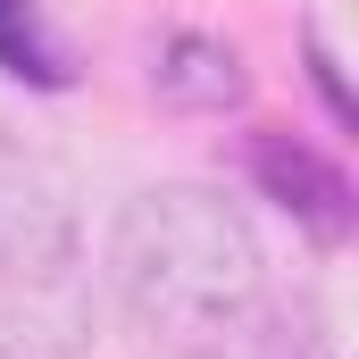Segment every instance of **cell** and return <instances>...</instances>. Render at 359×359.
Returning a JSON list of instances; mask_svg holds the SVG:
<instances>
[{
  "label": "cell",
  "instance_id": "1",
  "mask_svg": "<svg viewBox=\"0 0 359 359\" xmlns=\"http://www.w3.org/2000/svg\"><path fill=\"white\" fill-rule=\"evenodd\" d=\"M109 292L168 359H234L268 309V251L217 184H142L109 226Z\"/></svg>",
  "mask_w": 359,
  "mask_h": 359
},
{
  "label": "cell",
  "instance_id": "2",
  "mask_svg": "<svg viewBox=\"0 0 359 359\" xmlns=\"http://www.w3.org/2000/svg\"><path fill=\"white\" fill-rule=\"evenodd\" d=\"M100 284L67 184L34 151L0 142V359H84Z\"/></svg>",
  "mask_w": 359,
  "mask_h": 359
},
{
  "label": "cell",
  "instance_id": "3",
  "mask_svg": "<svg viewBox=\"0 0 359 359\" xmlns=\"http://www.w3.org/2000/svg\"><path fill=\"white\" fill-rule=\"evenodd\" d=\"M151 84L168 109H201V117H226V109H243V50L234 42H209V34H168L159 42V59H151Z\"/></svg>",
  "mask_w": 359,
  "mask_h": 359
},
{
  "label": "cell",
  "instance_id": "4",
  "mask_svg": "<svg viewBox=\"0 0 359 359\" xmlns=\"http://www.w3.org/2000/svg\"><path fill=\"white\" fill-rule=\"evenodd\" d=\"M251 168H259V184H268V192L284 201V209H292V217H309V226H318L326 243L343 234V176H334V168H318V159H309L301 142L268 134V142L251 151Z\"/></svg>",
  "mask_w": 359,
  "mask_h": 359
},
{
  "label": "cell",
  "instance_id": "5",
  "mask_svg": "<svg viewBox=\"0 0 359 359\" xmlns=\"http://www.w3.org/2000/svg\"><path fill=\"white\" fill-rule=\"evenodd\" d=\"M292 359H334V351H326V343H318V334H301V351H292Z\"/></svg>",
  "mask_w": 359,
  "mask_h": 359
}]
</instances>
